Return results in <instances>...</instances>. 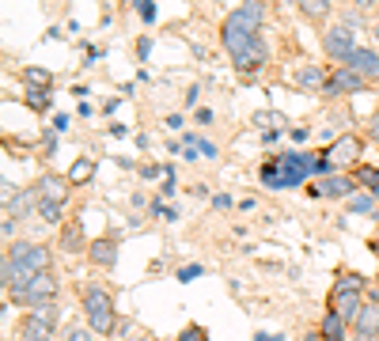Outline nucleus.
<instances>
[{
  "instance_id": "7c9ffc66",
  "label": "nucleus",
  "mask_w": 379,
  "mask_h": 341,
  "mask_svg": "<svg viewBox=\"0 0 379 341\" xmlns=\"http://www.w3.org/2000/svg\"><path fill=\"white\" fill-rule=\"evenodd\" d=\"M212 209L228 213V209H232V197H228V193H212Z\"/></svg>"
},
{
  "instance_id": "c9c22d12",
  "label": "nucleus",
  "mask_w": 379,
  "mask_h": 341,
  "mask_svg": "<svg viewBox=\"0 0 379 341\" xmlns=\"http://www.w3.org/2000/svg\"><path fill=\"white\" fill-rule=\"evenodd\" d=\"M141 174H144V179H156V174H163V171H160V167H156V163H148V167H144Z\"/></svg>"
},
{
  "instance_id": "7ed1b4c3",
  "label": "nucleus",
  "mask_w": 379,
  "mask_h": 341,
  "mask_svg": "<svg viewBox=\"0 0 379 341\" xmlns=\"http://www.w3.org/2000/svg\"><path fill=\"white\" fill-rule=\"evenodd\" d=\"M50 270V251L39 243H15L8 246L4 254V273H0V281H4V288H23V284H31L39 273Z\"/></svg>"
},
{
  "instance_id": "b1692460",
  "label": "nucleus",
  "mask_w": 379,
  "mask_h": 341,
  "mask_svg": "<svg viewBox=\"0 0 379 341\" xmlns=\"http://www.w3.org/2000/svg\"><path fill=\"white\" fill-rule=\"evenodd\" d=\"M34 209H39V216L46 220V224H61V209H64V205H53V201H39Z\"/></svg>"
},
{
  "instance_id": "6ab92c4d",
  "label": "nucleus",
  "mask_w": 379,
  "mask_h": 341,
  "mask_svg": "<svg viewBox=\"0 0 379 341\" xmlns=\"http://www.w3.org/2000/svg\"><path fill=\"white\" fill-rule=\"evenodd\" d=\"M300 4V12L308 15L311 23H322L330 15V8H334V0H296Z\"/></svg>"
},
{
  "instance_id": "9b49d317",
  "label": "nucleus",
  "mask_w": 379,
  "mask_h": 341,
  "mask_svg": "<svg viewBox=\"0 0 379 341\" xmlns=\"http://www.w3.org/2000/svg\"><path fill=\"white\" fill-rule=\"evenodd\" d=\"M345 69L357 72V76H364V80H375L379 76V53L375 50H360V46H357V50L349 53Z\"/></svg>"
},
{
  "instance_id": "2eb2a0df",
  "label": "nucleus",
  "mask_w": 379,
  "mask_h": 341,
  "mask_svg": "<svg viewBox=\"0 0 379 341\" xmlns=\"http://www.w3.org/2000/svg\"><path fill=\"white\" fill-rule=\"evenodd\" d=\"M360 88H364V76H357V72L341 69V72H334V76H330V84H326V91H322V95H353V91H360Z\"/></svg>"
},
{
  "instance_id": "412c9836",
  "label": "nucleus",
  "mask_w": 379,
  "mask_h": 341,
  "mask_svg": "<svg viewBox=\"0 0 379 341\" xmlns=\"http://www.w3.org/2000/svg\"><path fill=\"white\" fill-rule=\"evenodd\" d=\"M353 179H357V186H364L368 193H375V197H379V171L375 167H357Z\"/></svg>"
},
{
  "instance_id": "bb28decb",
  "label": "nucleus",
  "mask_w": 379,
  "mask_h": 341,
  "mask_svg": "<svg viewBox=\"0 0 379 341\" xmlns=\"http://www.w3.org/2000/svg\"><path fill=\"white\" fill-rule=\"evenodd\" d=\"M254 125H284V118L277 110H262V114H254Z\"/></svg>"
},
{
  "instance_id": "4468645a",
  "label": "nucleus",
  "mask_w": 379,
  "mask_h": 341,
  "mask_svg": "<svg viewBox=\"0 0 379 341\" xmlns=\"http://www.w3.org/2000/svg\"><path fill=\"white\" fill-rule=\"evenodd\" d=\"M330 76L322 64H303V69H296V88L300 91H326Z\"/></svg>"
},
{
  "instance_id": "39448f33",
  "label": "nucleus",
  "mask_w": 379,
  "mask_h": 341,
  "mask_svg": "<svg viewBox=\"0 0 379 341\" xmlns=\"http://www.w3.org/2000/svg\"><path fill=\"white\" fill-rule=\"evenodd\" d=\"M360 292H364V277H357V273H349V277H338L334 292H330V311L341 315L345 322H357V315L364 311V300H360Z\"/></svg>"
},
{
  "instance_id": "6e6552de",
  "label": "nucleus",
  "mask_w": 379,
  "mask_h": 341,
  "mask_svg": "<svg viewBox=\"0 0 379 341\" xmlns=\"http://www.w3.org/2000/svg\"><path fill=\"white\" fill-rule=\"evenodd\" d=\"M53 326H57V307L53 303H42V307H31L20 322L23 330V341H50L53 337Z\"/></svg>"
},
{
  "instance_id": "c85d7f7f",
  "label": "nucleus",
  "mask_w": 379,
  "mask_h": 341,
  "mask_svg": "<svg viewBox=\"0 0 379 341\" xmlns=\"http://www.w3.org/2000/svg\"><path fill=\"white\" fill-rule=\"evenodd\" d=\"M201 273H205L201 265H182V270H179V281L186 284V281H193V277H201Z\"/></svg>"
},
{
  "instance_id": "f704fd0d",
  "label": "nucleus",
  "mask_w": 379,
  "mask_h": 341,
  "mask_svg": "<svg viewBox=\"0 0 379 341\" xmlns=\"http://www.w3.org/2000/svg\"><path fill=\"white\" fill-rule=\"evenodd\" d=\"M53 129H57V133H61V129H69V118L57 114V118H53Z\"/></svg>"
},
{
  "instance_id": "0eeeda50",
  "label": "nucleus",
  "mask_w": 379,
  "mask_h": 341,
  "mask_svg": "<svg viewBox=\"0 0 379 341\" xmlns=\"http://www.w3.org/2000/svg\"><path fill=\"white\" fill-rule=\"evenodd\" d=\"M322 50H326V57H334V61L345 64L349 53L357 50V23L345 15V20H341L338 27H330V31L322 34Z\"/></svg>"
},
{
  "instance_id": "20e7f679",
  "label": "nucleus",
  "mask_w": 379,
  "mask_h": 341,
  "mask_svg": "<svg viewBox=\"0 0 379 341\" xmlns=\"http://www.w3.org/2000/svg\"><path fill=\"white\" fill-rule=\"evenodd\" d=\"M84 315H88V330L99 337H110L118 334V315H114V296L103 288V284H91L84 288Z\"/></svg>"
},
{
  "instance_id": "5701e85b",
  "label": "nucleus",
  "mask_w": 379,
  "mask_h": 341,
  "mask_svg": "<svg viewBox=\"0 0 379 341\" xmlns=\"http://www.w3.org/2000/svg\"><path fill=\"white\" fill-rule=\"evenodd\" d=\"M23 84H34V88L50 91V84H53V72H46V69H23Z\"/></svg>"
},
{
  "instance_id": "a211bd4d",
  "label": "nucleus",
  "mask_w": 379,
  "mask_h": 341,
  "mask_svg": "<svg viewBox=\"0 0 379 341\" xmlns=\"http://www.w3.org/2000/svg\"><path fill=\"white\" fill-rule=\"evenodd\" d=\"M345 330H349V322L341 319V315H334V311H326V315H322L319 334L326 337V341H345Z\"/></svg>"
},
{
  "instance_id": "473e14b6",
  "label": "nucleus",
  "mask_w": 379,
  "mask_h": 341,
  "mask_svg": "<svg viewBox=\"0 0 379 341\" xmlns=\"http://www.w3.org/2000/svg\"><path fill=\"white\" fill-rule=\"evenodd\" d=\"M42 144H46V152H50V155L57 152V137H53V133H46V137H42Z\"/></svg>"
},
{
  "instance_id": "f8f14e48",
  "label": "nucleus",
  "mask_w": 379,
  "mask_h": 341,
  "mask_svg": "<svg viewBox=\"0 0 379 341\" xmlns=\"http://www.w3.org/2000/svg\"><path fill=\"white\" fill-rule=\"evenodd\" d=\"M88 258L99 265V270H114V265H118V239L114 235L95 239V243L88 246Z\"/></svg>"
},
{
  "instance_id": "393cba45",
  "label": "nucleus",
  "mask_w": 379,
  "mask_h": 341,
  "mask_svg": "<svg viewBox=\"0 0 379 341\" xmlns=\"http://www.w3.org/2000/svg\"><path fill=\"white\" fill-rule=\"evenodd\" d=\"M186 144H190V148H198L201 155H205V160H216V155H220V148H216L212 141H198V137H186Z\"/></svg>"
},
{
  "instance_id": "72a5a7b5",
  "label": "nucleus",
  "mask_w": 379,
  "mask_h": 341,
  "mask_svg": "<svg viewBox=\"0 0 379 341\" xmlns=\"http://www.w3.org/2000/svg\"><path fill=\"white\" fill-rule=\"evenodd\" d=\"M64 341H91V337H88V330H69V337H64Z\"/></svg>"
},
{
  "instance_id": "a19ab883",
  "label": "nucleus",
  "mask_w": 379,
  "mask_h": 341,
  "mask_svg": "<svg viewBox=\"0 0 379 341\" xmlns=\"http://www.w3.org/2000/svg\"><path fill=\"white\" fill-rule=\"evenodd\" d=\"M322 341H326V337H322Z\"/></svg>"
},
{
  "instance_id": "f03ea898",
  "label": "nucleus",
  "mask_w": 379,
  "mask_h": 341,
  "mask_svg": "<svg viewBox=\"0 0 379 341\" xmlns=\"http://www.w3.org/2000/svg\"><path fill=\"white\" fill-rule=\"evenodd\" d=\"M334 174V163H330V155H311V152H277L270 160L262 163V171H258V179H262L266 190H289V186H300L303 179H311V174Z\"/></svg>"
},
{
  "instance_id": "4c0bfd02",
  "label": "nucleus",
  "mask_w": 379,
  "mask_h": 341,
  "mask_svg": "<svg viewBox=\"0 0 379 341\" xmlns=\"http://www.w3.org/2000/svg\"><path fill=\"white\" fill-rule=\"evenodd\" d=\"M353 4L360 8V12H368V8H372V4H375V0H353Z\"/></svg>"
},
{
  "instance_id": "aec40b11",
  "label": "nucleus",
  "mask_w": 379,
  "mask_h": 341,
  "mask_svg": "<svg viewBox=\"0 0 379 341\" xmlns=\"http://www.w3.org/2000/svg\"><path fill=\"white\" fill-rule=\"evenodd\" d=\"M345 205H349V213H360V216H368V213H375V193H353V197H345Z\"/></svg>"
},
{
  "instance_id": "9d476101",
  "label": "nucleus",
  "mask_w": 379,
  "mask_h": 341,
  "mask_svg": "<svg viewBox=\"0 0 379 341\" xmlns=\"http://www.w3.org/2000/svg\"><path fill=\"white\" fill-rule=\"evenodd\" d=\"M353 334H357V341H375L379 337V300L364 303V311H360L357 322H353Z\"/></svg>"
},
{
  "instance_id": "58836bf2",
  "label": "nucleus",
  "mask_w": 379,
  "mask_h": 341,
  "mask_svg": "<svg viewBox=\"0 0 379 341\" xmlns=\"http://www.w3.org/2000/svg\"><path fill=\"white\" fill-rule=\"evenodd\" d=\"M254 341H281V337H266V334H258Z\"/></svg>"
},
{
  "instance_id": "c756f323",
  "label": "nucleus",
  "mask_w": 379,
  "mask_h": 341,
  "mask_svg": "<svg viewBox=\"0 0 379 341\" xmlns=\"http://www.w3.org/2000/svg\"><path fill=\"white\" fill-rule=\"evenodd\" d=\"M179 341H209V334L201 326H186V334H182Z\"/></svg>"
},
{
  "instance_id": "cd10ccee",
  "label": "nucleus",
  "mask_w": 379,
  "mask_h": 341,
  "mask_svg": "<svg viewBox=\"0 0 379 341\" xmlns=\"http://www.w3.org/2000/svg\"><path fill=\"white\" fill-rule=\"evenodd\" d=\"M137 12H141V20H144V23H152V20H156V4H152V0H137Z\"/></svg>"
},
{
  "instance_id": "ddd939ff",
  "label": "nucleus",
  "mask_w": 379,
  "mask_h": 341,
  "mask_svg": "<svg viewBox=\"0 0 379 341\" xmlns=\"http://www.w3.org/2000/svg\"><path fill=\"white\" fill-rule=\"evenodd\" d=\"M34 193H39V201H53V205H64V201H69V182H61L57 174H42V179L34 182Z\"/></svg>"
},
{
  "instance_id": "dca6fc26",
  "label": "nucleus",
  "mask_w": 379,
  "mask_h": 341,
  "mask_svg": "<svg viewBox=\"0 0 379 341\" xmlns=\"http://www.w3.org/2000/svg\"><path fill=\"white\" fill-rule=\"evenodd\" d=\"M326 155H330V163H334V171H338V167H345V163H353L360 155V141L357 137H338L334 148H330Z\"/></svg>"
},
{
  "instance_id": "f257e3e1",
  "label": "nucleus",
  "mask_w": 379,
  "mask_h": 341,
  "mask_svg": "<svg viewBox=\"0 0 379 341\" xmlns=\"http://www.w3.org/2000/svg\"><path fill=\"white\" fill-rule=\"evenodd\" d=\"M262 15H266L262 0H247L243 8L228 12L224 27H220V42H224V50H228V57H232L239 76H251V72H258L266 64V57H270L266 42L258 39Z\"/></svg>"
},
{
  "instance_id": "e433bc0d",
  "label": "nucleus",
  "mask_w": 379,
  "mask_h": 341,
  "mask_svg": "<svg viewBox=\"0 0 379 341\" xmlns=\"http://www.w3.org/2000/svg\"><path fill=\"white\" fill-rule=\"evenodd\" d=\"M368 133H372V137H375V141H379V114L372 118V122H368Z\"/></svg>"
},
{
  "instance_id": "f3484780",
  "label": "nucleus",
  "mask_w": 379,
  "mask_h": 341,
  "mask_svg": "<svg viewBox=\"0 0 379 341\" xmlns=\"http://www.w3.org/2000/svg\"><path fill=\"white\" fill-rule=\"evenodd\" d=\"M61 251L64 254H80V251H84V228H80V220L61 224Z\"/></svg>"
},
{
  "instance_id": "ea45409f",
  "label": "nucleus",
  "mask_w": 379,
  "mask_h": 341,
  "mask_svg": "<svg viewBox=\"0 0 379 341\" xmlns=\"http://www.w3.org/2000/svg\"><path fill=\"white\" fill-rule=\"evenodd\" d=\"M375 39H379V23H375Z\"/></svg>"
},
{
  "instance_id": "4be33fe9",
  "label": "nucleus",
  "mask_w": 379,
  "mask_h": 341,
  "mask_svg": "<svg viewBox=\"0 0 379 341\" xmlns=\"http://www.w3.org/2000/svg\"><path fill=\"white\" fill-rule=\"evenodd\" d=\"M91 174H95V163H91V160H76L69 167V182H76V186H80V182H91Z\"/></svg>"
},
{
  "instance_id": "a878e982",
  "label": "nucleus",
  "mask_w": 379,
  "mask_h": 341,
  "mask_svg": "<svg viewBox=\"0 0 379 341\" xmlns=\"http://www.w3.org/2000/svg\"><path fill=\"white\" fill-rule=\"evenodd\" d=\"M27 103H31L34 110L50 106V91H42V88H31V95H27Z\"/></svg>"
},
{
  "instance_id": "423d86ee",
  "label": "nucleus",
  "mask_w": 379,
  "mask_h": 341,
  "mask_svg": "<svg viewBox=\"0 0 379 341\" xmlns=\"http://www.w3.org/2000/svg\"><path fill=\"white\" fill-rule=\"evenodd\" d=\"M53 296H57V277H53L50 270L39 273L31 284H23V288H12L8 292V300L23 303V307H42V303H53Z\"/></svg>"
},
{
  "instance_id": "1a4fd4ad",
  "label": "nucleus",
  "mask_w": 379,
  "mask_h": 341,
  "mask_svg": "<svg viewBox=\"0 0 379 341\" xmlns=\"http://www.w3.org/2000/svg\"><path fill=\"white\" fill-rule=\"evenodd\" d=\"M311 197H353L357 193V179L345 171H334V174H322L319 182H311L308 186Z\"/></svg>"
},
{
  "instance_id": "2f4dec72",
  "label": "nucleus",
  "mask_w": 379,
  "mask_h": 341,
  "mask_svg": "<svg viewBox=\"0 0 379 341\" xmlns=\"http://www.w3.org/2000/svg\"><path fill=\"white\" fill-rule=\"evenodd\" d=\"M167 193H174V174H171V167H167V174H163V197Z\"/></svg>"
}]
</instances>
